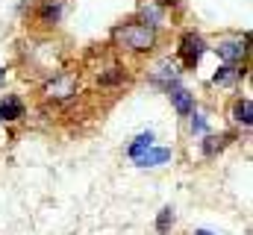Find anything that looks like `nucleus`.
<instances>
[{
    "label": "nucleus",
    "mask_w": 253,
    "mask_h": 235,
    "mask_svg": "<svg viewBox=\"0 0 253 235\" xmlns=\"http://www.w3.org/2000/svg\"><path fill=\"white\" fill-rule=\"evenodd\" d=\"M115 39H118L124 47H129V50L144 53V50H153V44H156V30L147 27V24H124V27L115 30Z\"/></svg>",
    "instance_id": "f257e3e1"
},
{
    "label": "nucleus",
    "mask_w": 253,
    "mask_h": 235,
    "mask_svg": "<svg viewBox=\"0 0 253 235\" xmlns=\"http://www.w3.org/2000/svg\"><path fill=\"white\" fill-rule=\"evenodd\" d=\"M153 6H159V9H171V6H180V0H153Z\"/></svg>",
    "instance_id": "a211bd4d"
},
{
    "label": "nucleus",
    "mask_w": 253,
    "mask_h": 235,
    "mask_svg": "<svg viewBox=\"0 0 253 235\" xmlns=\"http://www.w3.org/2000/svg\"><path fill=\"white\" fill-rule=\"evenodd\" d=\"M74 88H77L74 77H68V74H59V77H53V82L47 85V97H56V100H68V97L74 94Z\"/></svg>",
    "instance_id": "20e7f679"
},
{
    "label": "nucleus",
    "mask_w": 253,
    "mask_h": 235,
    "mask_svg": "<svg viewBox=\"0 0 253 235\" xmlns=\"http://www.w3.org/2000/svg\"><path fill=\"white\" fill-rule=\"evenodd\" d=\"M168 94H171V103H174V109H177L180 115H191V112H194V97H191L186 88L171 85V88H168Z\"/></svg>",
    "instance_id": "0eeeda50"
},
{
    "label": "nucleus",
    "mask_w": 253,
    "mask_h": 235,
    "mask_svg": "<svg viewBox=\"0 0 253 235\" xmlns=\"http://www.w3.org/2000/svg\"><path fill=\"white\" fill-rule=\"evenodd\" d=\"M147 147H153V132H141V135H138V138L129 144V150H126V153H129L132 159H138V156H141Z\"/></svg>",
    "instance_id": "f8f14e48"
},
{
    "label": "nucleus",
    "mask_w": 253,
    "mask_h": 235,
    "mask_svg": "<svg viewBox=\"0 0 253 235\" xmlns=\"http://www.w3.org/2000/svg\"><path fill=\"white\" fill-rule=\"evenodd\" d=\"M144 21H147V27H156V24H159V21H162V9H159V6H153V3H150V6H147V9H144Z\"/></svg>",
    "instance_id": "dca6fc26"
},
{
    "label": "nucleus",
    "mask_w": 253,
    "mask_h": 235,
    "mask_svg": "<svg viewBox=\"0 0 253 235\" xmlns=\"http://www.w3.org/2000/svg\"><path fill=\"white\" fill-rule=\"evenodd\" d=\"M233 118H236L239 123H245V126H251V120H253V103L248 100V97L236 103V109H233Z\"/></svg>",
    "instance_id": "ddd939ff"
},
{
    "label": "nucleus",
    "mask_w": 253,
    "mask_h": 235,
    "mask_svg": "<svg viewBox=\"0 0 253 235\" xmlns=\"http://www.w3.org/2000/svg\"><path fill=\"white\" fill-rule=\"evenodd\" d=\"M168 159H171L168 147H147L135 162H138V168H156V165H165Z\"/></svg>",
    "instance_id": "423d86ee"
},
{
    "label": "nucleus",
    "mask_w": 253,
    "mask_h": 235,
    "mask_svg": "<svg viewBox=\"0 0 253 235\" xmlns=\"http://www.w3.org/2000/svg\"><path fill=\"white\" fill-rule=\"evenodd\" d=\"M174 224V209L171 206H165L162 212H159V218H156V230L159 233H168V227Z\"/></svg>",
    "instance_id": "4468645a"
},
{
    "label": "nucleus",
    "mask_w": 253,
    "mask_h": 235,
    "mask_svg": "<svg viewBox=\"0 0 253 235\" xmlns=\"http://www.w3.org/2000/svg\"><path fill=\"white\" fill-rule=\"evenodd\" d=\"M191 132H206V118L203 115H197V112H191Z\"/></svg>",
    "instance_id": "f3484780"
},
{
    "label": "nucleus",
    "mask_w": 253,
    "mask_h": 235,
    "mask_svg": "<svg viewBox=\"0 0 253 235\" xmlns=\"http://www.w3.org/2000/svg\"><path fill=\"white\" fill-rule=\"evenodd\" d=\"M194 235H212V233H206V230H197V233H194Z\"/></svg>",
    "instance_id": "6ab92c4d"
},
{
    "label": "nucleus",
    "mask_w": 253,
    "mask_h": 235,
    "mask_svg": "<svg viewBox=\"0 0 253 235\" xmlns=\"http://www.w3.org/2000/svg\"><path fill=\"white\" fill-rule=\"evenodd\" d=\"M215 53L224 59L227 65H236V62H242V59L248 56V47H245V41H221L215 47Z\"/></svg>",
    "instance_id": "7ed1b4c3"
},
{
    "label": "nucleus",
    "mask_w": 253,
    "mask_h": 235,
    "mask_svg": "<svg viewBox=\"0 0 253 235\" xmlns=\"http://www.w3.org/2000/svg\"><path fill=\"white\" fill-rule=\"evenodd\" d=\"M18 118H24V103H21L15 94H9V97L0 103V120H18Z\"/></svg>",
    "instance_id": "6e6552de"
},
{
    "label": "nucleus",
    "mask_w": 253,
    "mask_h": 235,
    "mask_svg": "<svg viewBox=\"0 0 253 235\" xmlns=\"http://www.w3.org/2000/svg\"><path fill=\"white\" fill-rule=\"evenodd\" d=\"M227 138H230V135H206V138H203V144H200L203 156H215V153H221V150H224V144H227Z\"/></svg>",
    "instance_id": "9d476101"
},
{
    "label": "nucleus",
    "mask_w": 253,
    "mask_h": 235,
    "mask_svg": "<svg viewBox=\"0 0 253 235\" xmlns=\"http://www.w3.org/2000/svg\"><path fill=\"white\" fill-rule=\"evenodd\" d=\"M239 74H242V71H236V65H224V68H218V71H215L212 82H215V85H236Z\"/></svg>",
    "instance_id": "1a4fd4ad"
},
{
    "label": "nucleus",
    "mask_w": 253,
    "mask_h": 235,
    "mask_svg": "<svg viewBox=\"0 0 253 235\" xmlns=\"http://www.w3.org/2000/svg\"><path fill=\"white\" fill-rule=\"evenodd\" d=\"M203 50H206V41L197 33H186L183 36V41H180V59H183L186 68H194L200 62V56H203Z\"/></svg>",
    "instance_id": "f03ea898"
},
{
    "label": "nucleus",
    "mask_w": 253,
    "mask_h": 235,
    "mask_svg": "<svg viewBox=\"0 0 253 235\" xmlns=\"http://www.w3.org/2000/svg\"><path fill=\"white\" fill-rule=\"evenodd\" d=\"M177 77H180V71H177V65H174L171 59H162V62L156 65V71H153V82H159V85H165V88L177 85Z\"/></svg>",
    "instance_id": "39448f33"
},
{
    "label": "nucleus",
    "mask_w": 253,
    "mask_h": 235,
    "mask_svg": "<svg viewBox=\"0 0 253 235\" xmlns=\"http://www.w3.org/2000/svg\"><path fill=\"white\" fill-rule=\"evenodd\" d=\"M0 77H3V74H0Z\"/></svg>",
    "instance_id": "aec40b11"
},
{
    "label": "nucleus",
    "mask_w": 253,
    "mask_h": 235,
    "mask_svg": "<svg viewBox=\"0 0 253 235\" xmlns=\"http://www.w3.org/2000/svg\"><path fill=\"white\" fill-rule=\"evenodd\" d=\"M62 18V3L59 0H47L42 9V24H56Z\"/></svg>",
    "instance_id": "9b49d317"
},
{
    "label": "nucleus",
    "mask_w": 253,
    "mask_h": 235,
    "mask_svg": "<svg viewBox=\"0 0 253 235\" xmlns=\"http://www.w3.org/2000/svg\"><path fill=\"white\" fill-rule=\"evenodd\" d=\"M124 79V71L121 68H109V74H100V85H115Z\"/></svg>",
    "instance_id": "2eb2a0df"
}]
</instances>
